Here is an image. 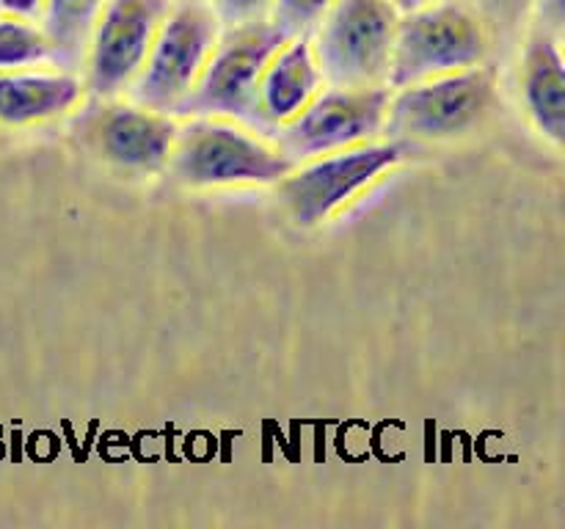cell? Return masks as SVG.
I'll list each match as a JSON object with an SVG mask.
<instances>
[{
    "label": "cell",
    "instance_id": "6da1fadb",
    "mask_svg": "<svg viewBox=\"0 0 565 529\" xmlns=\"http://www.w3.org/2000/svg\"><path fill=\"white\" fill-rule=\"evenodd\" d=\"M292 160L276 143L263 141L232 119L191 116L177 127L174 147L169 154L171 180L191 191L232 185H276Z\"/></svg>",
    "mask_w": 565,
    "mask_h": 529
},
{
    "label": "cell",
    "instance_id": "7a4b0ae2",
    "mask_svg": "<svg viewBox=\"0 0 565 529\" xmlns=\"http://www.w3.org/2000/svg\"><path fill=\"white\" fill-rule=\"evenodd\" d=\"M491 39L469 0L425 6L397 17L386 86L403 88L408 83L450 75L486 64Z\"/></svg>",
    "mask_w": 565,
    "mask_h": 529
},
{
    "label": "cell",
    "instance_id": "3957f363",
    "mask_svg": "<svg viewBox=\"0 0 565 529\" xmlns=\"http://www.w3.org/2000/svg\"><path fill=\"white\" fill-rule=\"evenodd\" d=\"M497 99L494 69L486 64L392 88L384 136L408 143H434L467 136L489 116Z\"/></svg>",
    "mask_w": 565,
    "mask_h": 529
},
{
    "label": "cell",
    "instance_id": "277c9868",
    "mask_svg": "<svg viewBox=\"0 0 565 529\" xmlns=\"http://www.w3.org/2000/svg\"><path fill=\"white\" fill-rule=\"evenodd\" d=\"M406 152V143L386 138L301 160L276 182V196L298 229H315L395 169Z\"/></svg>",
    "mask_w": 565,
    "mask_h": 529
},
{
    "label": "cell",
    "instance_id": "5b68a950",
    "mask_svg": "<svg viewBox=\"0 0 565 529\" xmlns=\"http://www.w3.org/2000/svg\"><path fill=\"white\" fill-rule=\"evenodd\" d=\"M221 22L207 0H171L143 66L127 94L136 105L177 114L218 42Z\"/></svg>",
    "mask_w": 565,
    "mask_h": 529
},
{
    "label": "cell",
    "instance_id": "8992f818",
    "mask_svg": "<svg viewBox=\"0 0 565 529\" xmlns=\"http://www.w3.org/2000/svg\"><path fill=\"white\" fill-rule=\"evenodd\" d=\"M397 17L390 0H334L309 33L326 86H386Z\"/></svg>",
    "mask_w": 565,
    "mask_h": 529
},
{
    "label": "cell",
    "instance_id": "52a82bcc",
    "mask_svg": "<svg viewBox=\"0 0 565 529\" xmlns=\"http://www.w3.org/2000/svg\"><path fill=\"white\" fill-rule=\"evenodd\" d=\"M287 33L274 20L221 28L213 53L204 61L196 83L182 99L180 116L252 121L257 83L270 55L287 42Z\"/></svg>",
    "mask_w": 565,
    "mask_h": 529
},
{
    "label": "cell",
    "instance_id": "ba28073f",
    "mask_svg": "<svg viewBox=\"0 0 565 529\" xmlns=\"http://www.w3.org/2000/svg\"><path fill=\"white\" fill-rule=\"evenodd\" d=\"M390 86L320 88L290 121L279 125L276 147L292 160L340 152L384 136Z\"/></svg>",
    "mask_w": 565,
    "mask_h": 529
},
{
    "label": "cell",
    "instance_id": "9c48e42d",
    "mask_svg": "<svg viewBox=\"0 0 565 529\" xmlns=\"http://www.w3.org/2000/svg\"><path fill=\"white\" fill-rule=\"evenodd\" d=\"M169 6L171 0H105L83 53V86L94 99L130 88Z\"/></svg>",
    "mask_w": 565,
    "mask_h": 529
},
{
    "label": "cell",
    "instance_id": "30bf717a",
    "mask_svg": "<svg viewBox=\"0 0 565 529\" xmlns=\"http://www.w3.org/2000/svg\"><path fill=\"white\" fill-rule=\"evenodd\" d=\"M177 121L160 110L136 102L108 105L94 119V143L110 165L121 171L158 174L169 163L177 138Z\"/></svg>",
    "mask_w": 565,
    "mask_h": 529
},
{
    "label": "cell",
    "instance_id": "8fae6325",
    "mask_svg": "<svg viewBox=\"0 0 565 529\" xmlns=\"http://www.w3.org/2000/svg\"><path fill=\"white\" fill-rule=\"evenodd\" d=\"M326 86L312 50V36H290L265 64L254 97V125L279 127L290 121Z\"/></svg>",
    "mask_w": 565,
    "mask_h": 529
},
{
    "label": "cell",
    "instance_id": "7c38bea8",
    "mask_svg": "<svg viewBox=\"0 0 565 529\" xmlns=\"http://www.w3.org/2000/svg\"><path fill=\"white\" fill-rule=\"evenodd\" d=\"M522 50V94L533 125L555 147L565 141V64L563 36L527 25Z\"/></svg>",
    "mask_w": 565,
    "mask_h": 529
},
{
    "label": "cell",
    "instance_id": "4fadbf2b",
    "mask_svg": "<svg viewBox=\"0 0 565 529\" xmlns=\"http://www.w3.org/2000/svg\"><path fill=\"white\" fill-rule=\"evenodd\" d=\"M86 86L72 72H0V121L36 125L75 108Z\"/></svg>",
    "mask_w": 565,
    "mask_h": 529
},
{
    "label": "cell",
    "instance_id": "5bb4252c",
    "mask_svg": "<svg viewBox=\"0 0 565 529\" xmlns=\"http://www.w3.org/2000/svg\"><path fill=\"white\" fill-rule=\"evenodd\" d=\"M105 0H47L42 17V28L50 39L55 64L66 69H77L83 64L88 33Z\"/></svg>",
    "mask_w": 565,
    "mask_h": 529
},
{
    "label": "cell",
    "instance_id": "9a60e30c",
    "mask_svg": "<svg viewBox=\"0 0 565 529\" xmlns=\"http://www.w3.org/2000/svg\"><path fill=\"white\" fill-rule=\"evenodd\" d=\"M53 61L50 39L42 22L17 20V17L0 14V72H17L22 66Z\"/></svg>",
    "mask_w": 565,
    "mask_h": 529
},
{
    "label": "cell",
    "instance_id": "2e32d148",
    "mask_svg": "<svg viewBox=\"0 0 565 529\" xmlns=\"http://www.w3.org/2000/svg\"><path fill=\"white\" fill-rule=\"evenodd\" d=\"M469 6L483 22L491 44L513 47L527 33L535 0H469Z\"/></svg>",
    "mask_w": 565,
    "mask_h": 529
},
{
    "label": "cell",
    "instance_id": "e0dca14e",
    "mask_svg": "<svg viewBox=\"0 0 565 529\" xmlns=\"http://www.w3.org/2000/svg\"><path fill=\"white\" fill-rule=\"evenodd\" d=\"M334 0H274L270 9V20L287 33V36H298V33H312L329 6Z\"/></svg>",
    "mask_w": 565,
    "mask_h": 529
},
{
    "label": "cell",
    "instance_id": "ac0fdd59",
    "mask_svg": "<svg viewBox=\"0 0 565 529\" xmlns=\"http://www.w3.org/2000/svg\"><path fill=\"white\" fill-rule=\"evenodd\" d=\"M207 3L213 6L221 28L270 20V9H274V0H207Z\"/></svg>",
    "mask_w": 565,
    "mask_h": 529
},
{
    "label": "cell",
    "instance_id": "d6986e66",
    "mask_svg": "<svg viewBox=\"0 0 565 529\" xmlns=\"http://www.w3.org/2000/svg\"><path fill=\"white\" fill-rule=\"evenodd\" d=\"M44 6H47V0H0V14L28 22H42Z\"/></svg>",
    "mask_w": 565,
    "mask_h": 529
},
{
    "label": "cell",
    "instance_id": "ffe728a7",
    "mask_svg": "<svg viewBox=\"0 0 565 529\" xmlns=\"http://www.w3.org/2000/svg\"><path fill=\"white\" fill-rule=\"evenodd\" d=\"M395 6L397 14H406V11L414 9H425V6H434V3H447V0H390Z\"/></svg>",
    "mask_w": 565,
    "mask_h": 529
}]
</instances>
